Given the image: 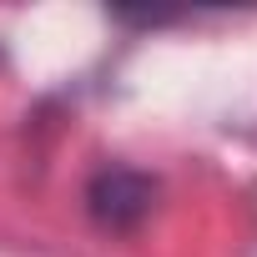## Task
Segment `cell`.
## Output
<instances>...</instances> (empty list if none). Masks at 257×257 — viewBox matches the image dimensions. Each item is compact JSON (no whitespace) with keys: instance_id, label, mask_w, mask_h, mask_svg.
<instances>
[{"instance_id":"6da1fadb","label":"cell","mask_w":257,"mask_h":257,"mask_svg":"<svg viewBox=\"0 0 257 257\" xmlns=\"http://www.w3.org/2000/svg\"><path fill=\"white\" fill-rule=\"evenodd\" d=\"M152 207V182L142 172H126V167H106L96 182H91V212L101 227L111 232H126L137 227Z\"/></svg>"}]
</instances>
